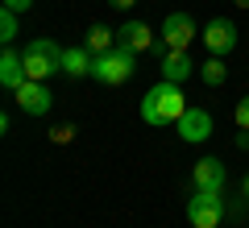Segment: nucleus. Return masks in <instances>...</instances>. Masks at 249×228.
Segmentation results:
<instances>
[{
    "label": "nucleus",
    "mask_w": 249,
    "mask_h": 228,
    "mask_svg": "<svg viewBox=\"0 0 249 228\" xmlns=\"http://www.w3.org/2000/svg\"><path fill=\"white\" fill-rule=\"evenodd\" d=\"M183 112H187V96H183V88L170 83V79H158L142 96V121L154 124V129H162V124H178Z\"/></svg>",
    "instance_id": "f257e3e1"
},
{
    "label": "nucleus",
    "mask_w": 249,
    "mask_h": 228,
    "mask_svg": "<svg viewBox=\"0 0 249 228\" xmlns=\"http://www.w3.org/2000/svg\"><path fill=\"white\" fill-rule=\"evenodd\" d=\"M133 70H137V50H129V46H121V42H116L112 50H104V54L91 58V79L104 83V88L129 83V79H133Z\"/></svg>",
    "instance_id": "f03ea898"
},
{
    "label": "nucleus",
    "mask_w": 249,
    "mask_h": 228,
    "mask_svg": "<svg viewBox=\"0 0 249 228\" xmlns=\"http://www.w3.org/2000/svg\"><path fill=\"white\" fill-rule=\"evenodd\" d=\"M21 58H25V79H37V83H46L50 75L62 70V50L50 42V37H34Z\"/></svg>",
    "instance_id": "7ed1b4c3"
},
{
    "label": "nucleus",
    "mask_w": 249,
    "mask_h": 228,
    "mask_svg": "<svg viewBox=\"0 0 249 228\" xmlns=\"http://www.w3.org/2000/svg\"><path fill=\"white\" fill-rule=\"evenodd\" d=\"M187 220H191V228H216L224 220V191H191Z\"/></svg>",
    "instance_id": "20e7f679"
},
{
    "label": "nucleus",
    "mask_w": 249,
    "mask_h": 228,
    "mask_svg": "<svg viewBox=\"0 0 249 228\" xmlns=\"http://www.w3.org/2000/svg\"><path fill=\"white\" fill-rule=\"evenodd\" d=\"M196 34L199 29H196V21L187 17V13H170V17L162 21V29H158V37H162L166 50H191V37Z\"/></svg>",
    "instance_id": "39448f33"
},
{
    "label": "nucleus",
    "mask_w": 249,
    "mask_h": 228,
    "mask_svg": "<svg viewBox=\"0 0 249 228\" xmlns=\"http://www.w3.org/2000/svg\"><path fill=\"white\" fill-rule=\"evenodd\" d=\"M13 100H17V108H21L25 116H46V112H50V104H54L50 88L37 83V79H25L17 91H13Z\"/></svg>",
    "instance_id": "423d86ee"
},
{
    "label": "nucleus",
    "mask_w": 249,
    "mask_h": 228,
    "mask_svg": "<svg viewBox=\"0 0 249 228\" xmlns=\"http://www.w3.org/2000/svg\"><path fill=\"white\" fill-rule=\"evenodd\" d=\"M175 129H178V137H183L187 145H204V141L212 137V116H208L204 108H187Z\"/></svg>",
    "instance_id": "0eeeda50"
},
{
    "label": "nucleus",
    "mask_w": 249,
    "mask_h": 228,
    "mask_svg": "<svg viewBox=\"0 0 249 228\" xmlns=\"http://www.w3.org/2000/svg\"><path fill=\"white\" fill-rule=\"evenodd\" d=\"M204 46L212 54H232V46H237V25L224 21V17L208 21V25H204Z\"/></svg>",
    "instance_id": "6e6552de"
},
{
    "label": "nucleus",
    "mask_w": 249,
    "mask_h": 228,
    "mask_svg": "<svg viewBox=\"0 0 249 228\" xmlns=\"http://www.w3.org/2000/svg\"><path fill=\"white\" fill-rule=\"evenodd\" d=\"M191 187L196 191H224V162L220 158H199L191 170Z\"/></svg>",
    "instance_id": "1a4fd4ad"
},
{
    "label": "nucleus",
    "mask_w": 249,
    "mask_h": 228,
    "mask_svg": "<svg viewBox=\"0 0 249 228\" xmlns=\"http://www.w3.org/2000/svg\"><path fill=\"white\" fill-rule=\"evenodd\" d=\"M191 70H196L191 50H166V54H162V79L183 83V79H191Z\"/></svg>",
    "instance_id": "9d476101"
},
{
    "label": "nucleus",
    "mask_w": 249,
    "mask_h": 228,
    "mask_svg": "<svg viewBox=\"0 0 249 228\" xmlns=\"http://www.w3.org/2000/svg\"><path fill=\"white\" fill-rule=\"evenodd\" d=\"M116 42L142 54V50H150V46H154V29L145 25V21H124V25L116 29Z\"/></svg>",
    "instance_id": "9b49d317"
},
{
    "label": "nucleus",
    "mask_w": 249,
    "mask_h": 228,
    "mask_svg": "<svg viewBox=\"0 0 249 228\" xmlns=\"http://www.w3.org/2000/svg\"><path fill=\"white\" fill-rule=\"evenodd\" d=\"M0 83L9 91H17L21 83H25V58H21L13 46H4V54H0Z\"/></svg>",
    "instance_id": "f8f14e48"
},
{
    "label": "nucleus",
    "mask_w": 249,
    "mask_h": 228,
    "mask_svg": "<svg viewBox=\"0 0 249 228\" xmlns=\"http://www.w3.org/2000/svg\"><path fill=\"white\" fill-rule=\"evenodd\" d=\"M91 58H96V54H91L88 46H67V50H62V75H67V79L91 75Z\"/></svg>",
    "instance_id": "ddd939ff"
},
{
    "label": "nucleus",
    "mask_w": 249,
    "mask_h": 228,
    "mask_svg": "<svg viewBox=\"0 0 249 228\" xmlns=\"http://www.w3.org/2000/svg\"><path fill=\"white\" fill-rule=\"evenodd\" d=\"M83 46H88L91 54H104V50H112V46H116V29H108V25H91L88 34H83Z\"/></svg>",
    "instance_id": "4468645a"
},
{
    "label": "nucleus",
    "mask_w": 249,
    "mask_h": 228,
    "mask_svg": "<svg viewBox=\"0 0 249 228\" xmlns=\"http://www.w3.org/2000/svg\"><path fill=\"white\" fill-rule=\"evenodd\" d=\"M199 79H204L208 88H220V83L229 79V67H224V58H220V54H212V58H208L204 67H199Z\"/></svg>",
    "instance_id": "2eb2a0df"
},
{
    "label": "nucleus",
    "mask_w": 249,
    "mask_h": 228,
    "mask_svg": "<svg viewBox=\"0 0 249 228\" xmlns=\"http://www.w3.org/2000/svg\"><path fill=\"white\" fill-rule=\"evenodd\" d=\"M17 17H21V13H13V9L0 13V42H4V46L17 42Z\"/></svg>",
    "instance_id": "dca6fc26"
},
{
    "label": "nucleus",
    "mask_w": 249,
    "mask_h": 228,
    "mask_svg": "<svg viewBox=\"0 0 249 228\" xmlns=\"http://www.w3.org/2000/svg\"><path fill=\"white\" fill-rule=\"evenodd\" d=\"M71 137H75V124H54V129H50V141H54V145H67Z\"/></svg>",
    "instance_id": "f3484780"
},
{
    "label": "nucleus",
    "mask_w": 249,
    "mask_h": 228,
    "mask_svg": "<svg viewBox=\"0 0 249 228\" xmlns=\"http://www.w3.org/2000/svg\"><path fill=\"white\" fill-rule=\"evenodd\" d=\"M232 116H237V129H249V96H241V100H237Z\"/></svg>",
    "instance_id": "a211bd4d"
},
{
    "label": "nucleus",
    "mask_w": 249,
    "mask_h": 228,
    "mask_svg": "<svg viewBox=\"0 0 249 228\" xmlns=\"http://www.w3.org/2000/svg\"><path fill=\"white\" fill-rule=\"evenodd\" d=\"M4 9H13V13H29V9H34V0H4Z\"/></svg>",
    "instance_id": "6ab92c4d"
},
{
    "label": "nucleus",
    "mask_w": 249,
    "mask_h": 228,
    "mask_svg": "<svg viewBox=\"0 0 249 228\" xmlns=\"http://www.w3.org/2000/svg\"><path fill=\"white\" fill-rule=\"evenodd\" d=\"M108 4H112V9H133L137 0H108Z\"/></svg>",
    "instance_id": "aec40b11"
},
{
    "label": "nucleus",
    "mask_w": 249,
    "mask_h": 228,
    "mask_svg": "<svg viewBox=\"0 0 249 228\" xmlns=\"http://www.w3.org/2000/svg\"><path fill=\"white\" fill-rule=\"evenodd\" d=\"M237 145H241V149H249V129H241V137H237Z\"/></svg>",
    "instance_id": "412c9836"
},
{
    "label": "nucleus",
    "mask_w": 249,
    "mask_h": 228,
    "mask_svg": "<svg viewBox=\"0 0 249 228\" xmlns=\"http://www.w3.org/2000/svg\"><path fill=\"white\" fill-rule=\"evenodd\" d=\"M241 195H245V199H249V175H245V183H241Z\"/></svg>",
    "instance_id": "4be33fe9"
},
{
    "label": "nucleus",
    "mask_w": 249,
    "mask_h": 228,
    "mask_svg": "<svg viewBox=\"0 0 249 228\" xmlns=\"http://www.w3.org/2000/svg\"><path fill=\"white\" fill-rule=\"evenodd\" d=\"M237 4H241V9H249V0H237Z\"/></svg>",
    "instance_id": "5701e85b"
}]
</instances>
